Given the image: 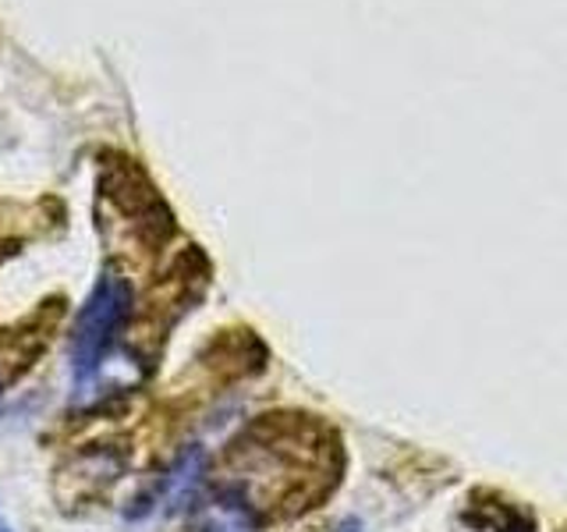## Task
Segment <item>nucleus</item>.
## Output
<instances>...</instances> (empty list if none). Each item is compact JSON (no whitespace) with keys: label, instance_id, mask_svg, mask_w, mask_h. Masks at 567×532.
Segmentation results:
<instances>
[{"label":"nucleus","instance_id":"f257e3e1","mask_svg":"<svg viewBox=\"0 0 567 532\" xmlns=\"http://www.w3.org/2000/svg\"><path fill=\"white\" fill-rule=\"evenodd\" d=\"M341 443L327 422L298 412L259 416L227 443L213 493L245 525L280 522L316 508L341 483Z\"/></svg>","mask_w":567,"mask_h":532},{"label":"nucleus","instance_id":"f03ea898","mask_svg":"<svg viewBox=\"0 0 567 532\" xmlns=\"http://www.w3.org/2000/svg\"><path fill=\"white\" fill-rule=\"evenodd\" d=\"M132 313H135L132 284L114 270H103L93 284V291H89L85 306L75 316V327H71V369H75L79 390H85L96 380L100 366L121 345V334L128 327Z\"/></svg>","mask_w":567,"mask_h":532},{"label":"nucleus","instance_id":"7ed1b4c3","mask_svg":"<svg viewBox=\"0 0 567 532\" xmlns=\"http://www.w3.org/2000/svg\"><path fill=\"white\" fill-rule=\"evenodd\" d=\"M103 195L117 206L135 235L146 245H164L174 235V213L159 200L153 182L135 167V160H114L103 174Z\"/></svg>","mask_w":567,"mask_h":532},{"label":"nucleus","instance_id":"20e7f679","mask_svg":"<svg viewBox=\"0 0 567 532\" xmlns=\"http://www.w3.org/2000/svg\"><path fill=\"white\" fill-rule=\"evenodd\" d=\"M206 483V454L203 448H185L182 458L174 461V469L164 475V504L177 508V504H188L195 493H199V487Z\"/></svg>","mask_w":567,"mask_h":532},{"label":"nucleus","instance_id":"39448f33","mask_svg":"<svg viewBox=\"0 0 567 532\" xmlns=\"http://www.w3.org/2000/svg\"><path fill=\"white\" fill-rule=\"evenodd\" d=\"M468 532H532V519L504 501L493 504H468L465 511Z\"/></svg>","mask_w":567,"mask_h":532},{"label":"nucleus","instance_id":"423d86ee","mask_svg":"<svg viewBox=\"0 0 567 532\" xmlns=\"http://www.w3.org/2000/svg\"><path fill=\"white\" fill-rule=\"evenodd\" d=\"M337 532H362V522L359 519H344L341 525H337Z\"/></svg>","mask_w":567,"mask_h":532},{"label":"nucleus","instance_id":"0eeeda50","mask_svg":"<svg viewBox=\"0 0 567 532\" xmlns=\"http://www.w3.org/2000/svg\"><path fill=\"white\" fill-rule=\"evenodd\" d=\"M0 532H14L11 525H4V522H0Z\"/></svg>","mask_w":567,"mask_h":532},{"label":"nucleus","instance_id":"6e6552de","mask_svg":"<svg viewBox=\"0 0 567 532\" xmlns=\"http://www.w3.org/2000/svg\"><path fill=\"white\" fill-rule=\"evenodd\" d=\"M0 390H4V372H0Z\"/></svg>","mask_w":567,"mask_h":532}]
</instances>
